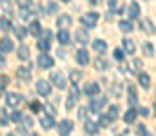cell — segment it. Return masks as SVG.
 Here are the masks:
<instances>
[{"instance_id": "obj_1", "label": "cell", "mask_w": 156, "mask_h": 136, "mask_svg": "<svg viewBox=\"0 0 156 136\" xmlns=\"http://www.w3.org/2000/svg\"><path fill=\"white\" fill-rule=\"evenodd\" d=\"M49 82H51L55 87H58V89H66V85H67V82H66V76H64L60 71H53V73H51V78H49Z\"/></svg>"}, {"instance_id": "obj_2", "label": "cell", "mask_w": 156, "mask_h": 136, "mask_svg": "<svg viewBox=\"0 0 156 136\" xmlns=\"http://www.w3.org/2000/svg\"><path fill=\"white\" fill-rule=\"evenodd\" d=\"M105 102H107V96H98V94H94V98H91V102H89L91 113H98V111L105 105Z\"/></svg>"}, {"instance_id": "obj_3", "label": "cell", "mask_w": 156, "mask_h": 136, "mask_svg": "<svg viewBox=\"0 0 156 136\" xmlns=\"http://www.w3.org/2000/svg\"><path fill=\"white\" fill-rule=\"evenodd\" d=\"M51 37H53V33L47 29V31H44V35H42V38L38 40V49L40 51H49V47H51Z\"/></svg>"}, {"instance_id": "obj_4", "label": "cell", "mask_w": 156, "mask_h": 136, "mask_svg": "<svg viewBox=\"0 0 156 136\" xmlns=\"http://www.w3.org/2000/svg\"><path fill=\"white\" fill-rule=\"evenodd\" d=\"M80 22H82L85 27H94L96 22H98V13H87V15H82Z\"/></svg>"}, {"instance_id": "obj_5", "label": "cell", "mask_w": 156, "mask_h": 136, "mask_svg": "<svg viewBox=\"0 0 156 136\" xmlns=\"http://www.w3.org/2000/svg\"><path fill=\"white\" fill-rule=\"evenodd\" d=\"M73 127H75V124L71 120H62L58 124V133H60V136H69V133L73 131Z\"/></svg>"}, {"instance_id": "obj_6", "label": "cell", "mask_w": 156, "mask_h": 136, "mask_svg": "<svg viewBox=\"0 0 156 136\" xmlns=\"http://www.w3.org/2000/svg\"><path fill=\"white\" fill-rule=\"evenodd\" d=\"M78 96H80V91H78L76 85H75V87H73V91L69 92V96H67V102H66V109H67V111H73L75 102L78 100Z\"/></svg>"}, {"instance_id": "obj_7", "label": "cell", "mask_w": 156, "mask_h": 136, "mask_svg": "<svg viewBox=\"0 0 156 136\" xmlns=\"http://www.w3.org/2000/svg\"><path fill=\"white\" fill-rule=\"evenodd\" d=\"M37 91H38V94H42V96H49L51 94V82L38 80L37 82Z\"/></svg>"}, {"instance_id": "obj_8", "label": "cell", "mask_w": 156, "mask_h": 136, "mask_svg": "<svg viewBox=\"0 0 156 136\" xmlns=\"http://www.w3.org/2000/svg\"><path fill=\"white\" fill-rule=\"evenodd\" d=\"M55 65V60L49 56V54H40V58H38V67L40 69H49V67H53Z\"/></svg>"}, {"instance_id": "obj_9", "label": "cell", "mask_w": 156, "mask_h": 136, "mask_svg": "<svg viewBox=\"0 0 156 136\" xmlns=\"http://www.w3.org/2000/svg\"><path fill=\"white\" fill-rule=\"evenodd\" d=\"M20 102H22V96H20V94H16V92H9V94H5V103H7L9 107H18Z\"/></svg>"}, {"instance_id": "obj_10", "label": "cell", "mask_w": 156, "mask_h": 136, "mask_svg": "<svg viewBox=\"0 0 156 136\" xmlns=\"http://www.w3.org/2000/svg\"><path fill=\"white\" fill-rule=\"evenodd\" d=\"M140 27H142V31H144L145 35H154V24H153V20L144 18V20L140 22Z\"/></svg>"}, {"instance_id": "obj_11", "label": "cell", "mask_w": 156, "mask_h": 136, "mask_svg": "<svg viewBox=\"0 0 156 136\" xmlns=\"http://www.w3.org/2000/svg\"><path fill=\"white\" fill-rule=\"evenodd\" d=\"M16 76L22 82H31V71H29V67H16Z\"/></svg>"}, {"instance_id": "obj_12", "label": "cell", "mask_w": 156, "mask_h": 136, "mask_svg": "<svg viewBox=\"0 0 156 136\" xmlns=\"http://www.w3.org/2000/svg\"><path fill=\"white\" fill-rule=\"evenodd\" d=\"M71 22H73V20H71V16H69V15H66V13H64V15H60V16L56 18V26H58L60 29L69 27V26H71Z\"/></svg>"}, {"instance_id": "obj_13", "label": "cell", "mask_w": 156, "mask_h": 136, "mask_svg": "<svg viewBox=\"0 0 156 136\" xmlns=\"http://www.w3.org/2000/svg\"><path fill=\"white\" fill-rule=\"evenodd\" d=\"M85 94L87 96H94V94H98L100 92V85L96 84V82H89V84H85Z\"/></svg>"}, {"instance_id": "obj_14", "label": "cell", "mask_w": 156, "mask_h": 136, "mask_svg": "<svg viewBox=\"0 0 156 136\" xmlns=\"http://www.w3.org/2000/svg\"><path fill=\"white\" fill-rule=\"evenodd\" d=\"M138 82H140V85H142L144 89H149V87L153 85V80H151V76H149L147 73H140V76H138Z\"/></svg>"}, {"instance_id": "obj_15", "label": "cell", "mask_w": 156, "mask_h": 136, "mask_svg": "<svg viewBox=\"0 0 156 136\" xmlns=\"http://www.w3.org/2000/svg\"><path fill=\"white\" fill-rule=\"evenodd\" d=\"M76 62L80 65H87V64H89V53H87L85 49L76 51Z\"/></svg>"}, {"instance_id": "obj_16", "label": "cell", "mask_w": 156, "mask_h": 136, "mask_svg": "<svg viewBox=\"0 0 156 136\" xmlns=\"http://www.w3.org/2000/svg\"><path fill=\"white\" fill-rule=\"evenodd\" d=\"M136 116H138V109H129V111L123 114V122H125V124H134Z\"/></svg>"}, {"instance_id": "obj_17", "label": "cell", "mask_w": 156, "mask_h": 136, "mask_svg": "<svg viewBox=\"0 0 156 136\" xmlns=\"http://www.w3.org/2000/svg\"><path fill=\"white\" fill-rule=\"evenodd\" d=\"M75 38H76V42H80V44H87L89 42V35H87L85 29H76Z\"/></svg>"}, {"instance_id": "obj_18", "label": "cell", "mask_w": 156, "mask_h": 136, "mask_svg": "<svg viewBox=\"0 0 156 136\" xmlns=\"http://www.w3.org/2000/svg\"><path fill=\"white\" fill-rule=\"evenodd\" d=\"M127 13H129V16H131V18H138V16H140V5H138L136 2H131V4H129Z\"/></svg>"}, {"instance_id": "obj_19", "label": "cell", "mask_w": 156, "mask_h": 136, "mask_svg": "<svg viewBox=\"0 0 156 136\" xmlns=\"http://www.w3.org/2000/svg\"><path fill=\"white\" fill-rule=\"evenodd\" d=\"M40 125H42L44 129H53V127H55L53 116H51V114H49V116H42V118H40Z\"/></svg>"}, {"instance_id": "obj_20", "label": "cell", "mask_w": 156, "mask_h": 136, "mask_svg": "<svg viewBox=\"0 0 156 136\" xmlns=\"http://www.w3.org/2000/svg\"><path fill=\"white\" fill-rule=\"evenodd\" d=\"M123 49H125V53L134 54V53H136V44H134L131 38H123Z\"/></svg>"}, {"instance_id": "obj_21", "label": "cell", "mask_w": 156, "mask_h": 136, "mask_svg": "<svg viewBox=\"0 0 156 136\" xmlns=\"http://www.w3.org/2000/svg\"><path fill=\"white\" fill-rule=\"evenodd\" d=\"M0 51H2V53L13 51V42H11V38H2V40H0Z\"/></svg>"}, {"instance_id": "obj_22", "label": "cell", "mask_w": 156, "mask_h": 136, "mask_svg": "<svg viewBox=\"0 0 156 136\" xmlns=\"http://www.w3.org/2000/svg\"><path fill=\"white\" fill-rule=\"evenodd\" d=\"M56 38H58V42H60L62 45H67L69 42H71V37H69V33H67L66 29H60V33H58Z\"/></svg>"}, {"instance_id": "obj_23", "label": "cell", "mask_w": 156, "mask_h": 136, "mask_svg": "<svg viewBox=\"0 0 156 136\" xmlns=\"http://www.w3.org/2000/svg\"><path fill=\"white\" fill-rule=\"evenodd\" d=\"M0 5H2V9H4V13L7 16H13V4H11V0H0Z\"/></svg>"}, {"instance_id": "obj_24", "label": "cell", "mask_w": 156, "mask_h": 136, "mask_svg": "<svg viewBox=\"0 0 156 136\" xmlns=\"http://www.w3.org/2000/svg\"><path fill=\"white\" fill-rule=\"evenodd\" d=\"M93 49H94L96 53H105V51H107V42H104V40H94V42H93Z\"/></svg>"}, {"instance_id": "obj_25", "label": "cell", "mask_w": 156, "mask_h": 136, "mask_svg": "<svg viewBox=\"0 0 156 136\" xmlns=\"http://www.w3.org/2000/svg\"><path fill=\"white\" fill-rule=\"evenodd\" d=\"M94 69H98V71H107V69H109V62L104 60V58H98V60H94Z\"/></svg>"}, {"instance_id": "obj_26", "label": "cell", "mask_w": 156, "mask_h": 136, "mask_svg": "<svg viewBox=\"0 0 156 136\" xmlns=\"http://www.w3.org/2000/svg\"><path fill=\"white\" fill-rule=\"evenodd\" d=\"M16 54H18L20 60H29V47H27V45H20Z\"/></svg>"}, {"instance_id": "obj_27", "label": "cell", "mask_w": 156, "mask_h": 136, "mask_svg": "<svg viewBox=\"0 0 156 136\" xmlns=\"http://www.w3.org/2000/svg\"><path fill=\"white\" fill-rule=\"evenodd\" d=\"M83 129H85V133H87V134H96L100 127H98L94 122H85V127H83Z\"/></svg>"}, {"instance_id": "obj_28", "label": "cell", "mask_w": 156, "mask_h": 136, "mask_svg": "<svg viewBox=\"0 0 156 136\" xmlns=\"http://www.w3.org/2000/svg\"><path fill=\"white\" fill-rule=\"evenodd\" d=\"M118 114H120L118 105H111V107H109V111H107V118H109L111 122H115V120L118 118Z\"/></svg>"}, {"instance_id": "obj_29", "label": "cell", "mask_w": 156, "mask_h": 136, "mask_svg": "<svg viewBox=\"0 0 156 136\" xmlns=\"http://www.w3.org/2000/svg\"><path fill=\"white\" fill-rule=\"evenodd\" d=\"M118 27H120V31H123V33H129V31H133V27H134V26H133L129 20H120Z\"/></svg>"}, {"instance_id": "obj_30", "label": "cell", "mask_w": 156, "mask_h": 136, "mask_svg": "<svg viewBox=\"0 0 156 136\" xmlns=\"http://www.w3.org/2000/svg\"><path fill=\"white\" fill-rule=\"evenodd\" d=\"M40 31H42V29H40V24L37 22V20H33V22H31V26H29V33H31L33 37H38Z\"/></svg>"}, {"instance_id": "obj_31", "label": "cell", "mask_w": 156, "mask_h": 136, "mask_svg": "<svg viewBox=\"0 0 156 136\" xmlns=\"http://www.w3.org/2000/svg\"><path fill=\"white\" fill-rule=\"evenodd\" d=\"M0 29H2L4 33H7V31H11V29H13V26H11V22H9L7 18H4V16H2V18H0Z\"/></svg>"}, {"instance_id": "obj_32", "label": "cell", "mask_w": 156, "mask_h": 136, "mask_svg": "<svg viewBox=\"0 0 156 136\" xmlns=\"http://www.w3.org/2000/svg\"><path fill=\"white\" fill-rule=\"evenodd\" d=\"M136 100H138V94H136V89L131 85L129 87V103L133 105V103H136Z\"/></svg>"}, {"instance_id": "obj_33", "label": "cell", "mask_w": 156, "mask_h": 136, "mask_svg": "<svg viewBox=\"0 0 156 136\" xmlns=\"http://www.w3.org/2000/svg\"><path fill=\"white\" fill-rule=\"evenodd\" d=\"M144 53L147 56H154V45L153 44H144Z\"/></svg>"}, {"instance_id": "obj_34", "label": "cell", "mask_w": 156, "mask_h": 136, "mask_svg": "<svg viewBox=\"0 0 156 136\" xmlns=\"http://www.w3.org/2000/svg\"><path fill=\"white\" fill-rule=\"evenodd\" d=\"M13 31H15L16 38H24V37H26V29H24L22 26H16V27H13Z\"/></svg>"}, {"instance_id": "obj_35", "label": "cell", "mask_w": 156, "mask_h": 136, "mask_svg": "<svg viewBox=\"0 0 156 136\" xmlns=\"http://www.w3.org/2000/svg\"><path fill=\"white\" fill-rule=\"evenodd\" d=\"M7 122H9V118H7V113H5V111L0 107V125H4V127H5V125H7Z\"/></svg>"}, {"instance_id": "obj_36", "label": "cell", "mask_w": 156, "mask_h": 136, "mask_svg": "<svg viewBox=\"0 0 156 136\" xmlns=\"http://www.w3.org/2000/svg\"><path fill=\"white\" fill-rule=\"evenodd\" d=\"M56 11H58L56 2H47V13H49V15H55Z\"/></svg>"}, {"instance_id": "obj_37", "label": "cell", "mask_w": 156, "mask_h": 136, "mask_svg": "<svg viewBox=\"0 0 156 136\" xmlns=\"http://www.w3.org/2000/svg\"><path fill=\"white\" fill-rule=\"evenodd\" d=\"M131 65H133V69H134V71H140V69L144 67V62H142L140 58H134V60L131 62Z\"/></svg>"}, {"instance_id": "obj_38", "label": "cell", "mask_w": 156, "mask_h": 136, "mask_svg": "<svg viewBox=\"0 0 156 136\" xmlns=\"http://www.w3.org/2000/svg\"><path fill=\"white\" fill-rule=\"evenodd\" d=\"M80 78H82V73H80V71H71V82H73L75 85H76V82Z\"/></svg>"}, {"instance_id": "obj_39", "label": "cell", "mask_w": 156, "mask_h": 136, "mask_svg": "<svg viewBox=\"0 0 156 136\" xmlns=\"http://www.w3.org/2000/svg\"><path fill=\"white\" fill-rule=\"evenodd\" d=\"M120 92H122V84H115L113 89H111V94L113 96H120Z\"/></svg>"}, {"instance_id": "obj_40", "label": "cell", "mask_w": 156, "mask_h": 136, "mask_svg": "<svg viewBox=\"0 0 156 136\" xmlns=\"http://www.w3.org/2000/svg\"><path fill=\"white\" fill-rule=\"evenodd\" d=\"M11 120L18 124V122L22 120V114H20V111H13V113H11Z\"/></svg>"}, {"instance_id": "obj_41", "label": "cell", "mask_w": 156, "mask_h": 136, "mask_svg": "<svg viewBox=\"0 0 156 136\" xmlns=\"http://www.w3.org/2000/svg\"><path fill=\"white\" fill-rule=\"evenodd\" d=\"M16 4H18L20 7H29V5L33 4V0H16Z\"/></svg>"}, {"instance_id": "obj_42", "label": "cell", "mask_w": 156, "mask_h": 136, "mask_svg": "<svg viewBox=\"0 0 156 136\" xmlns=\"http://www.w3.org/2000/svg\"><path fill=\"white\" fill-rule=\"evenodd\" d=\"M100 124H102V127H109V125H111V120H109L107 116H102V118H100Z\"/></svg>"}, {"instance_id": "obj_43", "label": "cell", "mask_w": 156, "mask_h": 136, "mask_svg": "<svg viewBox=\"0 0 156 136\" xmlns=\"http://www.w3.org/2000/svg\"><path fill=\"white\" fill-rule=\"evenodd\" d=\"M29 109H31V113H38L40 111V103L38 102H33V103L29 105Z\"/></svg>"}, {"instance_id": "obj_44", "label": "cell", "mask_w": 156, "mask_h": 136, "mask_svg": "<svg viewBox=\"0 0 156 136\" xmlns=\"http://www.w3.org/2000/svg\"><path fill=\"white\" fill-rule=\"evenodd\" d=\"M115 58H116V60H120V62H123V51L115 49Z\"/></svg>"}, {"instance_id": "obj_45", "label": "cell", "mask_w": 156, "mask_h": 136, "mask_svg": "<svg viewBox=\"0 0 156 136\" xmlns=\"http://www.w3.org/2000/svg\"><path fill=\"white\" fill-rule=\"evenodd\" d=\"M22 120H24V125H26L27 129H29V127H33V120H31L29 116H26V118H22Z\"/></svg>"}, {"instance_id": "obj_46", "label": "cell", "mask_w": 156, "mask_h": 136, "mask_svg": "<svg viewBox=\"0 0 156 136\" xmlns=\"http://www.w3.org/2000/svg\"><path fill=\"white\" fill-rule=\"evenodd\" d=\"M138 114H142V116H149V109H147V107H142V109H138Z\"/></svg>"}, {"instance_id": "obj_47", "label": "cell", "mask_w": 156, "mask_h": 136, "mask_svg": "<svg viewBox=\"0 0 156 136\" xmlns=\"http://www.w3.org/2000/svg\"><path fill=\"white\" fill-rule=\"evenodd\" d=\"M109 7H111V9L115 11V9L118 7V5H116V0H109Z\"/></svg>"}, {"instance_id": "obj_48", "label": "cell", "mask_w": 156, "mask_h": 136, "mask_svg": "<svg viewBox=\"0 0 156 136\" xmlns=\"http://www.w3.org/2000/svg\"><path fill=\"white\" fill-rule=\"evenodd\" d=\"M58 56H60V58H64V56H66V53H64L62 49H58Z\"/></svg>"}, {"instance_id": "obj_49", "label": "cell", "mask_w": 156, "mask_h": 136, "mask_svg": "<svg viewBox=\"0 0 156 136\" xmlns=\"http://www.w3.org/2000/svg\"><path fill=\"white\" fill-rule=\"evenodd\" d=\"M80 118H85V109H80Z\"/></svg>"}, {"instance_id": "obj_50", "label": "cell", "mask_w": 156, "mask_h": 136, "mask_svg": "<svg viewBox=\"0 0 156 136\" xmlns=\"http://www.w3.org/2000/svg\"><path fill=\"white\" fill-rule=\"evenodd\" d=\"M89 2H91V4H93V5H96V4H98V2H100V0H89Z\"/></svg>"}, {"instance_id": "obj_51", "label": "cell", "mask_w": 156, "mask_h": 136, "mask_svg": "<svg viewBox=\"0 0 156 136\" xmlns=\"http://www.w3.org/2000/svg\"><path fill=\"white\" fill-rule=\"evenodd\" d=\"M27 136H38V134H37V133H33V134H27Z\"/></svg>"}, {"instance_id": "obj_52", "label": "cell", "mask_w": 156, "mask_h": 136, "mask_svg": "<svg viewBox=\"0 0 156 136\" xmlns=\"http://www.w3.org/2000/svg\"><path fill=\"white\" fill-rule=\"evenodd\" d=\"M64 2H71V0H64Z\"/></svg>"}, {"instance_id": "obj_53", "label": "cell", "mask_w": 156, "mask_h": 136, "mask_svg": "<svg viewBox=\"0 0 156 136\" xmlns=\"http://www.w3.org/2000/svg\"><path fill=\"white\" fill-rule=\"evenodd\" d=\"M7 136H15V134H7Z\"/></svg>"}]
</instances>
